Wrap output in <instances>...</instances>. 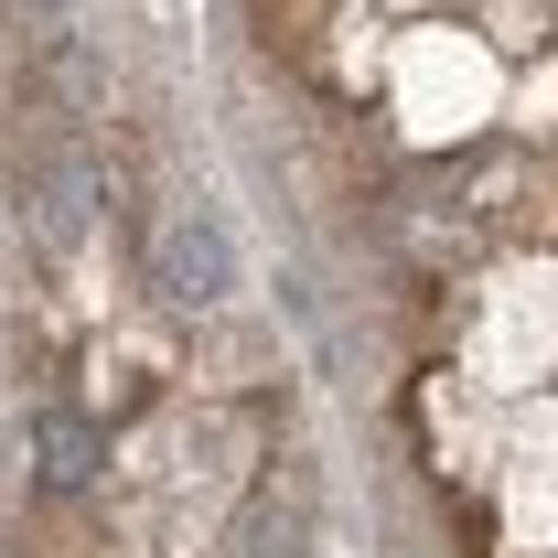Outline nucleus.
<instances>
[{"label": "nucleus", "mask_w": 558, "mask_h": 558, "mask_svg": "<svg viewBox=\"0 0 558 558\" xmlns=\"http://www.w3.org/2000/svg\"><path fill=\"white\" fill-rule=\"evenodd\" d=\"M150 290H161L172 312H215V301L236 290V236H226L215 205H183L161 236H150Z\"/></svg>", "instance_id": "f257e3e1"}, {"label": "nucleus", "mask_w": 558, "mask_h": 558, "mask_svg": "<svg viewBox=\"0 0 558 558\" xmlns=\"http://www.w3.org/2000/svg\"><path fill=\"white\" fill-rule=\"evenodd\" d=\"M22 215H33V236H44V247H75V236H86V215H97V161H86L75 140H54V150L22 172Z\"/></svg>", "instance_id": "f03ea898"}, {"label": "nucleus", "mask_w": 558, "mask_h": 558, "mask_svg": "<svg viewBox=\"0 0 558 558\" xmlns=\"http://www.w3.org/2000/svg\"><path fill=\"white\" fill-rule=\"evenodd\" d=\"M97 462H108V429L86 409H65V398H33V473H44V494H86Z\"/></svg>", "instance_id": "7ed1b4c3"}, {"label": "nucleus", "mask_w": 558, "mask_h": 558, "mask_svg": "<svg viewBox=\"0 0 558 558\" xmlns=\"http://www.w3.org/2000/svg\"><path fill=\"white\" fill-rule=\"evenodd\" d=\"M75 0H22V22H65Z\"/></svg>", "instance_id": "20e7f679"}]
</instances>
